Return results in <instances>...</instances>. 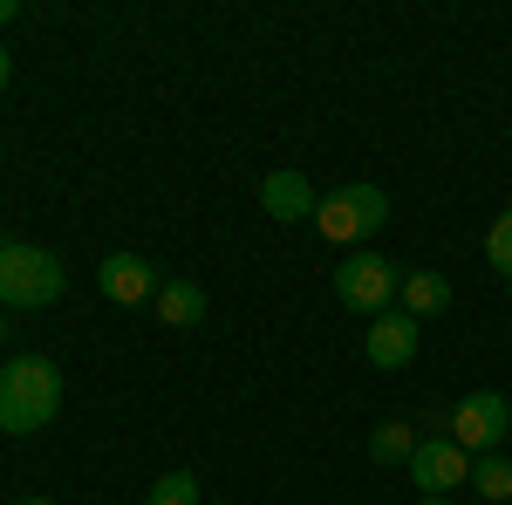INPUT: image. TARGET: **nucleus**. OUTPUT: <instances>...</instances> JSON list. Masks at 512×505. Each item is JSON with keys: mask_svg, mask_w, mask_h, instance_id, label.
Masks as SVG:
<instances>
[{"mask_svg": "<svg viewBox=\"0 0 512 505\" xmlns=\"http://www.w3.org/2000/svg\"><path fill=\"white\" fill-rule=\"evenodd\" d=\"M55 410H62V369L48 355H14L0 369V430L28 437V430L55 424Z\"/></svg>", "mask_w": 512, "mask_h": 505, "instance_id": "obj_1", "label": "nucleus"}, {"mask_svg": "<svg viewBox=\"0 0 512 505\" xmlns=\"http://www.w3.org/2000/svg\"><path fill=\"white\" fill-rule=\"evenodd\" d=\"M62 287H69V273L48 246H21V239L0 246V308H48V301H62Z\"/></svg>", "mask_w": 512, "mask_h": 505, "instance_id": "obj_2", "label": "nucleus"}, {"mask_svg": "<svg viewBox=\"0 0 512 505\" xmlns=\"http://www.w3.org/2000/svg\"><path fill=\"white\" fill-rule=\"evenodd\" d=\"M315 226L328 239H342V246L376 239L383 226H390V192H383V185H342V192H328L315 205Z\"/></svg>", "mask_w": 512, "mask_h": 505, "instance_id": "obj_3", "label": "nucleus"}, {"mask_svg": "<svg viewBox=\"0 0 512 505\" xmlns=\"http://www.w3.org/2000/svg\"><path fill=\"white\" fill-rule=\"evenodd\" d=\"M403 294V267L383 260V253H349L342 267H335V301L355 314H383Z\"/></svg>", "mask_w": 512, "mask_h": 505, "instance_id": "obj_4", "label": "nucleus"}, {"mask_svg": "<svg viewBox=\"0 0 512 505\" xmlns=\"http://www.w3.org/2000/svg\"><path fill=\"white\" fill-rule=\"evenodd\" d=\"M451 437L472 451V458H485V451H499L512 437V403L499 396V389H472L458 410H451Z\"/></svg>", "mask_w": 512, "mask_h": 505, "instance_id": "obj_5", "label": "nucleus"}, {"mask_svg": "<svg viewBox=\"0 0 512 505\" xmlns=\"http://www.w3.org/2000/svg\"><path fill=\"white\" fill-rule=\"evenodd\" d=\"M410 478H417L424 499H451L458 485H472V451L458 437H424L410 451Z\"/></svg>", "mask_w": 512, "mask_h": 505, "instance_id": "obj_6", "label": "nucleus"}, {"mask_svg": "<svg viewBox=\"0 0 512 505\" xmlns=\"http://www.w3.org/2000/svg\"><path fill=\"white\" fill-rule=\"evenodd\" d=\"M362 349H369V362H376V369H410V362H417V314H403V308L369 314Z\"/></svg>", "mask_w": 512, "mask_h": 505, "instance_id": "obj_7", "label": "nucleus"}, {"mask_svg": "<svg viewBox=\"0 0 512 505\" xmlns=\"http://www.w3.org/2000/svg\"><path fill=\"white\" fill-rule=\"evenodd\" d=\"M96 287L117 301V308H137V301H158V267L144 260V253H110L103 267H96Z\"/></svg>", "mask_w": 512, "mask_h": 505, "instance_id": "obj_8", "label": "nucleus"}, {"mask_svg": "<svg viewBox=\"0 0 512 505\" xmlns=\"http://www.w3.org/2000/svg\"><path fill=\"white\" fill-rule=\"evenodd\" d=\"M260 205H267V219L280 226H294V219H315V185L301 178V171H267V185H260Z\"/></svg>", "mask_w": 512, "mask_h": 505, "instance_id": "obj_9", "label": "nucleus"}, {"mask_svg": "<svg viewBox=\"0 0 512 505\" xmlns=\"http://www.w3.org/2000/svg\"><path fill=\"white\" fill-rule=\"evenodd\" d=\"M158 321L164 328H198V321H205V287H198V280H164L158 287Z\"/></svg>", "mask_w": 512, "mask_h": 505, "instance_id": "obj_10", "label": "nucleus"}, {"mask_svg": "<svg viewBox=\"0 0 512 505\" xmlns=\"http://www.w3.org/2000/svg\"><path fill=\"white\" fill-rule=\"evenodd\" d=\"M451 308V280L444 273H403V314H417V321H431V314Z\"/></svg>", "mask_w": 512, "mask_h": 505, "instance_id": "obj_11", "label": "nucleus"}, {"mask_svg": "<svg viewBox=\"0 0 512 505\" xmlns=\"http://www.w3.org/2000/svg\"><path fill=\"white\" fill-rule=\"evenodd\" d=\"M472 492H478V499H492V505L512 499V458H506V451H485V458H472Z\"/></svg>", "mask_w": 512, "mask_h": 505, "instance_id": "obj_12", "label": "nucleus"}, {"mask_svg": "<svg viewBox=\"0 0 512 505\" xmlns=\"http://www.w3.org/2000/svg\"><path fill=\"white\" fill-rule=\"evenodd\" d=\"M410 451H417L410 424H383L376 437H369V458H376V465H410Z\"/></svg>", "mask_w": 512, "mask_h": 505, "instance_id": "obj_13", "label": "nucleus"}, {"mask_svg": "<svg viewBox=\"0 0 512 505\" xmlns=\"http://www.w3.org/2000/svg\"><path fill=\"white\" fill-rule=\"evenodd\" d=\"M485 260H492L499 280H512V205L492 219V233H485Z\"/></svg>", "mask_w": 512, "mask_h": 505, "instance_id": "obj_14", "label": "nucleus"}, {"mask_svg": "<svg viewBox=\"0 0 512 505\" xmlns=\"http://www.w3.org/2000/svg\"><path fill=\"white\" fill-rule=\"evenodd\" d=\"M144 505H198V478H192V471H164Z\"/></svg>", "mask_w": 512, "mask_h": 505, "instance_id": "obj_15", "label": "nucleus"}, {"mask_svg": "<svg viewBox=\"0 0 512 505\" xmlns=\"http://www.w3.org/2000/svg\"><path fill=\"white\" fill-rule=\"evenodd\" d=\"M7 76H14V55H7V48H0V89H7Z\"/></svg>", "mask_w": 512, "mask_h": 505, "instance_id": "obj_16", "label": "nucleus"}, {"mask_svg": "<svg viewBox=\"0 0 512 505\" xmlns=\"http://www.w3.org/2000/svg\"><path fill=\"white\" fill-rule=\"evenodd\" d=\"M14 14H21V7H14V0H0V28H7V21H14Z\"/></svg>", "mask_w": 512, "mask_h": 505, "instance_id": "obj_17", "label": "nucleus"}, {"mask_svg": "<svg viewBox=\"0 0 512 505\" xmlns=\"http://www.w3.org/2000/svg\"><path fill=\"white\" fill-rule=\"evenodd\" d=\"M21 505H55V499H21Z\"/></svg>", "mask_w": 512, "mask_h": 505, "instance_id": "obj_18", "label": "nucleus"}, {"mask_svg": "<svg viewBox=\"0 0 512 505\" xmlns=\"http://www.w3.org/2000/svg\"><path fill=\"white\" fill-rule=\"evenodd\" d=\"M424 505H451V499H424Z\"/></svg>", "mask_w": 512, "mask_h": 505, "instance_id": "obj_19", "label": "nucleus"}, {"mask_svg": "<svg viewBox=\"0 0 512 505\" xmlns=\"http://www.w3.org/2000/svg\"><path fill=\"white\" fill-rule=\"evenodd\" d=\"M0 335H7V314H0Z\"/></svg>", "mask_w": 512, "mask_h": 505, "instance_id": "obj_20", "label": "nucleus"}]
</instances>
